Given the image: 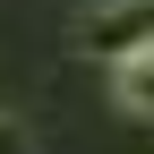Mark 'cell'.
<instances>
[{
    "label": "cell",
    "instance_id": "2",
    "mask_svg": "<svg viewBox=\"0 0 154 154\" xmlns=\"http://www.w3.org/2000/svg\"><path fill=\"white\" fill-rule=\"evenodd\" d=\"M0 154H34V137H26V120H9V111H0Z\"/></svg>",
    "mask_w": 154,
    "mask_h": 154
},
{
    "label": "cell",
    "instance_id": "1",
    "mask_svg": "<svg viewBox=\"0 0 154 154\" xmlns=\"http://www.w3.org/2000/svg\"><path fill=\"white\" fill-rule=\"evenodd\" d=\"M111 103H120L128 120H154V34L111 60Z\"/></svg>",
    "mask_w": 154,
    "mask_h": 154
}]
</instances>
